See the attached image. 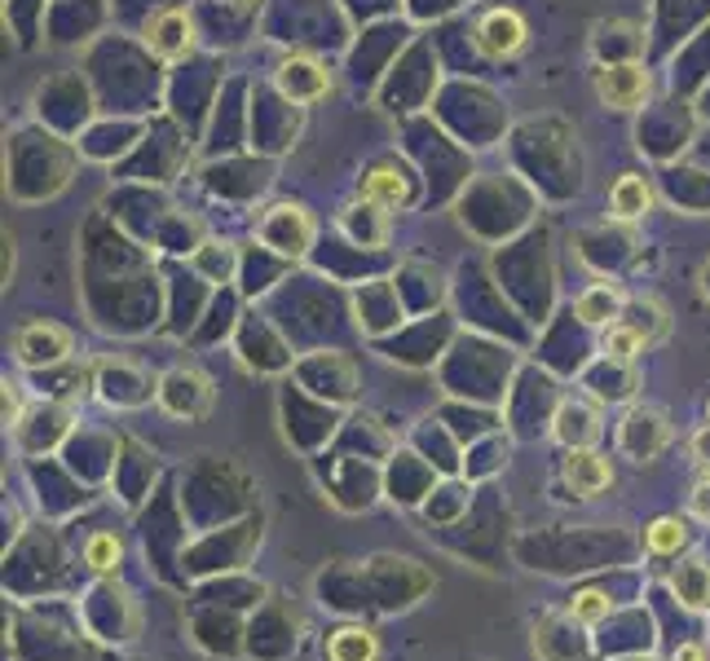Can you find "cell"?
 <instances>
[{
	"label": "cell",
	"instance_id": "cell-1",
	"mask_svg": "<svg viewBox=\"0 0 710 661\" xmlns=\"http://www.w3.org/2000/svg\"><path fill=\"white\" fill-rule=\"evenodd\" d=\"M155 402H159L168 415H177V420H208V415H213V402H217V388H213V379H208L199 366H177V371H168V375L159 379Z\"/></svg>",
	"mask_w": 710,
	"mask_h": 661
},
{
	"label": "cell",
	"instance_id": "cell-2",
	"mask_svg": "<svg viewBox=\"0 0 710 661\" xmlns=\"http://www.w3.org/2000/svg\"><path fill=\"white\" fill-rule=\"evenodd\" d=\"M76 353V335L58 323H22L13 331V357L27 371H45V366H62Z\"/></svg>",
	"mask_w": 710,
	"mask_h": 661
},
{
	"label": "cell",
	"instance_id": "cell-3",
	"mask_svg": "<svg viewBox=\"0 0 710 661\" xmlns=\"http://www.w3.org/2000/svg\"><path fill=\"white\" fill-rule=\"evenodd\" d=\"M141 40H146V49H150L159 62H181V58L195 53L199 31H195L190 9H159V13L146 18Z\"/></svg>",
	"mask_w": 710,
	"mask_h": 661
},
{
	"label": "cell",
	"instance_id": "cell-4",
	"mask_svg": "<svg viewBox=\"0 0 710 661\" xmlns=\"http://www.w3.org/2000/svg\"><path fill=\"white\" fill-rule=\"evenodd\" d=\"M592 85L595 98L609 110H635L653 93V76L644 62H604V67H595Z\"/></svg>",
	"mask_w": 710,
	"mask_h": 661
},
{
	"label": "cell",
	"instance_id": "cell-5",
	"mask_svg": "<svg viewBox=\"0 0 710 661\" xmlns=\"http://www.w3.org/2000/svg\"><path fill=\"white\" fill-rule=\"evenodd\" d=\"M530 40V22L516 13V9H490L481 13L473 27V45L481 58L490 62H503V58H516Z\"/></svg>",
	"mask_w": 710,
	"mask_h": 661
},
{
	"label": "cell",
	"instance_id": "cell-6",
	"mask_svg": "<svg viewBox=\"0 0 710 661\" xmlns=\"http://www.w3.org/2000/svg\"><path fill=\"white\" fill-rule=\"evenodd\" d=\"M667 591L676 595V604L684 609V613H698V618H707L710 613V555L707 551H684L676 564H671V573H667Z\"/></svg>",
	"mask_w": 710,
	"mask_h": 661
},
{
	"label": "cell",
	"instance_id": "cell-7",
	"mask_svg": "<svg viewBox=\"0 0 710 661\" xmlns=\"http://www.w3.org/2000/svg\"><path fill=\"white\" fill-rule=\"evenodd\" d=\"M561 476L570 485L574 499H595L613 485V463L609 454H600L595 445H583V450H570L565 463H561Z\"/></svg>",
	"mask_w": 710,
	"mask_h": 661
},
{
	"label": "cell",
	"instance_id": "cell-8",
	"mask_svg": "<svg viewBox=\"0 0 710 661\" xmlns=\"http://www.w3.org/2000/svg\"><path fill=\"white\" fill-rule=\"evenodd\" d=\"M644 437V463L649 458H658L667 445H671V424H667V415L662 411H653V406H635V411H627V420H622V428H618V441H622V450L631 454L635 445Z\"/></svg>",
	"mask_w": 710,
	"mask_h": 661
},
{
	"label": "cell",
	"instance_id": "cell-9",
	"mask_svg": "<svg viewBox=\"0 0 710 661\" xmlns=\"http://www.w3.org/2000/svg\"><path fill=\"white\" fill-rule=\"evenodd\" d=\"M327 89H332V76L314 58H287L278 67V93L292 102H318V98H327Z\"/></svg>",
	"mask_w": 710,
	"mask_h": 661
},
{
	"label": "cell",
	"instance_id": "cell-10",
	"mask_svg": "<svg viewBox=\"0 0 710 661\" xmlns=\"http://www.w3.org/2000/svg\"><path fill=\"white\" fill-rule=\"evenodd\" d=\"M684 551H693L689 516H658L644 525V555L649 560H680Z\"/></svg>",
	"mask_w": 710,
	"mask_h": 661
},
{
	"label": "cell",
	"instance_id": "cell-11",
	"mask_svg": "<svg viewBox=\"0 0 710 661\" xmlns=\"http://www.w3.org/2000/svg\"><path fill=\"white\" fill-rule=\"evenodd\" d=\"M574 314L588 323V327H613L622 314H627V296L618 283H592L579 300H574Z\"/></svg>",
	"mask_w": 710,
	"mask_h": 661
},
{
	"label": "cell",
	"instance_id": "cell-12",
	"mask_svg": "<svg viewBox=\"0 0 710 661\" xmlns=\"http://www.w3.org/2000/svg\"><path fill=\"white\" fill-rule=\"evenodd\" d=\"M357 190H362V199L375 204V208H397V204L411 199V181L402 177L397 164H375V168H366V177H362Z\"/></svg>",
	"mask_w": 710,
	"mask_h": 661
},
{
	"label": "cell",
	"instance_id": "cell-13",
	"mask_svg": "<svg viewBox=\"0 0 710 661\" xmlns=\"http://www.w3.org/2000/svg\"><path fill=\"white\" fill-rule=\"evenodd\" d=\"M609 213L618 220H640L653 213V186L644 181V177H635V172H622L618 181H613V190H609Z\"/></svg>",
	"mask_w": 710,
	"mask_h": 661
},
{
	"label": "cell",
	"instance_id": "cell-14",
	"mask_svg": "<svg viewBox=\"0 0 710 661\" xmlns=\"http://www.w3.org/2000/svg\"><path fill=\"white\" fill-rule=\"evenodd\" d=\"M552 437L561 441L565 450H583V445H595L600 441V420H595L592 406H579V402H565L556 424H552Z\"/></svg>",
	"mask_w": 710,
	"mask_h": 661
},
{
	"label": "cell",
	"instance_id": "cell-15",
	"mask_svg": "<svg viewBox=\"0 0 710 661\" xmlns=\"http://www.w3.org/2000/svg\"><path fill=\"white\" fill-rule=\"evenodd\" d=\"M384 644L371 627H341L327 635V661H379Z\"/></svg>",
	"mask_w": 710,
	"mask_h": 661
},
{
	"label": "cell",
	"instance_id": "cell-16",
	"mask_svg": "<svg viewBox=\"0 0 710 661\" xmlns=\"http://www.w3.org/2000/svg\"><path fill=\"white\" fill-rule=\"evenodd\" d=\"M80 560H85V569H89V573H98V578H116L119 564H124V539L111 534V530H93V534L85 539V547H80Z\"/></svg>",
	"mask_w": 710,
	"mask_h": 661
},
{
	"label": "cell",
	"instance_id": "cell-17",
	"mask_svg": "<svg viewBox=\"0 0 710 661\" xmlns=\"http://www.w3.org/2000/svg\"><path fill=\"white\" fill-rule=\"evenodd\" d=\"M644 348H649V335L640 327H631L627 318H618L613 327H604V339H600V353H604L613 366H631Z\"/></svg>",
	"mask_w": 710,
	"mask_h": 661
},
{
	"label": "cell",
	"instance_id": "cell-18",
	"mask_svg": "<svg viewBox=\"0 0 710 661\" xmlns=\"http://www.w3.org/2000/svg\"><path fill=\"white\" fill-rule=\"evenodd\" d=\"M565 613L574 618V622H583L588 631L600 627V622H609L613 613H618V600L609 595V591H600V586H579L570 600H565Z\"/></svg>",
	"mask_w": 710,
	"mask_h": 661
},
{
	"label": "cell",
	"instance_id": "cell-19",
	"mask_svg": "<svg viewBox=\"0 0 710 661\" xmlns=\"http://www.w3.org/2000/svg\"><path fill=\"white\" fill-rule=\"evenodd\" d=\"M684 516L710 530V472H702V476H698V485L689 490V507H684Z\"/></svg>",
	"mask_w": 710,
	"mask_h": 661
},
{
	"label": "cell",
	"instance_id": "cell-20",
	"mask_svg": "<svg viewBox=\"0 0 710 661\" xmlns=\"http://www.w3.org/2000/svg\"><path fill=\"white\" fill-rule=\"evenodd\" d=\"M671 661H710V649L702 640H684V644L671 653Z\"/></svg>",
	"mask_w": 710,
	"mask_h": 661
},
{
	"label": "cell",
	"instance_id": "cell-21",
	"mask_svg": "<svg viewBox=\"0 0 710 661\" xmlns=\"http://www.w3.org/2000/svg\"><path fill=\"white\" fill-rule=\"evenodd\" d=\"M689 450H693V463H702V467L710 472V424L702 428V433H698V437H693V445H689Z\"/></svg>",
	"mask_w": 710,
	"mask_h": 661
},
{
	"label": "cell",
	"instance_id": "cell-22",
	"mask_svg": "<svg viewBox=\"0 0 710 661\" xmlns=\"http://www.w3.org/2000/svg\"><path fill=\"white\" fill-rule=\"evenodd\" d=\"M235 9H252V4H260V0H230Z\"/></svg>",
	"mask_w": 710,
	"mask_h": 661
},
{
	"label": "cell",
	"instance_id": "cell-23",
	"mask_svg": "<svg viewBox=\"0 0 710 661\" xmlns=\"http://www.w3.org/2000/svg\"><path fill=\"white\" fill-rule=\"evenodd\" d=\"M707 424H710V402H707Z\"/></svg>",
	"mask_w": 710,
	"mask_h": 661
}]
</instances>
